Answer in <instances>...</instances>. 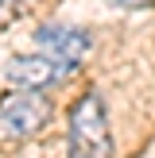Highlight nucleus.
<instances>
[{
    "mask_svg": "<svg viewBox=\"0 0 155 158\" xmlns=\"http://www.w3.org/2000/svg\"><path fill=\"white\" fill-rule=\"evenodd\" d=\"M70 73V66L62 58H54V54H16L12 62L4 66V77L12 89H54V85L62 81V77Z\"/></svg>",
    "mask_w": 155,
    "mask_h": 158,
    "instance_id": "nucleus-3",
    "label": "nucleus"
},
{
    "mask_svg": "<svg viewBox=\"0 0 155 158\" xmlns=\"http://www.w3.org/2000/svg\"><path fill=\"white\" fill-rule=\"evenodd\" d=\"M35 43L43 46L46 54L62 58L66 66H78V62L89 54L93 35L85 27H74V23H43V27L35 31Z\"/></svg>",
    "mask_w": 155,
    "mask_h": 158,
    "instance_id": "nucleus-4",
    "label": "nucleus"
},
{
    "mask_svg": "<svg viewBox=\"0 0 155 158\" xmlns=\"http://www.w3.org/2000/svg\"><path fill=\"white\" fill-rule=\"evenodd\" d=\"M108 4H116V8H151L155 0H108Z\"/></svg>",
    "mask_w": 155,
    "mask_h": 158,
    "instance_id": "nucleus-5",
    "label": "nucleus"
},
{
    "mask_svg": "<svg viewBox=\"0 0 155 158\" xmlns=\"http://www.w3.org/2000/svg\"><path fill=\"white\" fill-rule=\"evenodd\" d=\"M70 158H113V131H108V112L97 89H89L70 108Z\"/></svg>",
    "mask_w": 155,
    "mask_h": 158,
    "instance_id": "nucleus-1",
    "label": "nucleus"
},
{
    "mask_svg": "<svg viewBox=\"0 0 155 158\" xmlns=\"http://www.w3.org/2000/svg\"><path fill=\"white\" fill-rule=\"evenodd\" d=\"M51 100L39 89H12L0 97V143H23L51 123Z\"/></svg>",
    "mask_w": 155,
    "mask_h": 158,
    "instance_id": "nucleus-2",
    "label": "nucleus"
}]
</instances>
